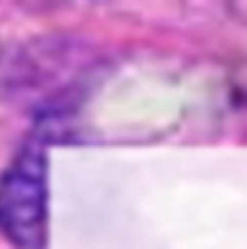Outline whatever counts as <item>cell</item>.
Listing matches in <instances>:
<instances>
[{"instance_id": "obj_1", "label": "cell", "mask_w": 247, "mask_h": 249, "mask_svg": "<svg viewBox=\"0 0 247 249\" xmlns=\"http://www.w3.org/2000/svg\"><path fill=\"white\" fill-rule=\"evenodd\" d=\"M0 231L19 249H43L48 236V159L35 135L0 175Z\"/></svg>"}]
</instances>
